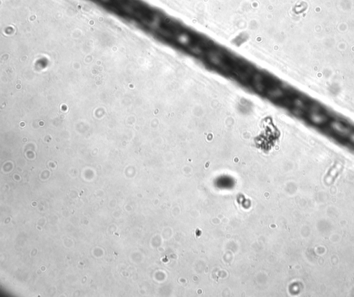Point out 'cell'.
<instances>
[{
  "label": "cell",
  "instance_id": "1",
  "mask_svg": "<svg viewBox=\"0 0 354 297\" xmlns=\"http://www.w3.org/2000/svg\"><path fill=\"white\" fill-rule=\"evenodd\" d=\"M127 24L146 25L152 10L142 0H86Z\"/></svg>",
  "mask_w": 354,
  "mask_h": 297
}]
</instances>
